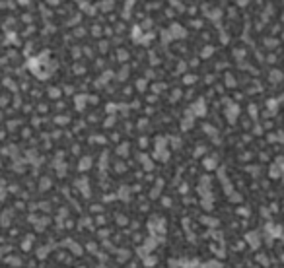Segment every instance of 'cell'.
Returning <instances> with one entry per match:
<instances>
[{
  "instance_id": "obj_1",
  "label": "cell",
  "mask_w": 284,
  "mask_h": 268,
  "mask_svg": "<svg viewBox=\"0 0 284 268\" xmlns=\"http://www.w3.org/2000/svg\"><path fill=\"white\" fill-rule=\"evenodd\" d=\"M127 258H129V253L121 251V253H119V260H127Z\"/></svg>"
},
{
  "instance_id": "obj_2",
  "label": "cell",
  "mask_w": 284,
  "mask_h": 268,
  "mask_svg": "<svg viewBox=\"0 0 284 268\" xmlns=\"http://www.w3.org/2000/svg\"><path fill=\"white\" fill-rule=\"evenodd\" d=\"M97 268H105V266H97Z\"/></svg>"
}]
</instances>
